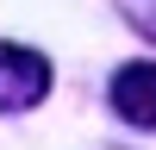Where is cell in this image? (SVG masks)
I'll list each match as a JSON object with an SVG mask.
<instances>
[{
  "mask_svg": "<svg viewBox=\"0 0 156 150\" xmlns=\"http://www.w3.org/2000/svg\"><path fill=\"white\" fill-rule=\"evenodd\" d=\"M50 94V62L25 44H0V112H25Z\"/></svg>",
  "mask_w": 156,
  "mask_h": 150,
  "instance_id": "6da1fadb",
  "label": "cell"
},
{
  "mask_svg": "<svg viewBox=\"0 0 156 150\" xmlns=\"http://www.w3.org/2000/svg\"><path fill=\"white\" fill-rule=\"evenodd\" d=\"M112 112L156 131V62H125L112 75Z\"/></svg>",
  "mask_w": 156,
  "mask_h": 150,
  "instance_id": "7a4b0ae2",
  "label": "cell"
}]
</instances>
